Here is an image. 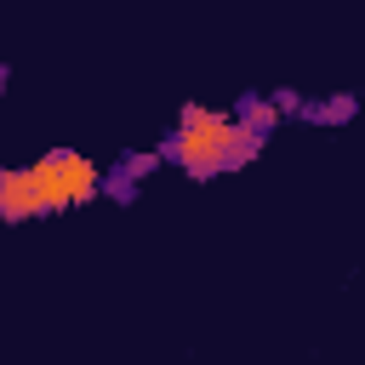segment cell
<instances>
[{
  "mask_svg": "<svg viewBox=\"0 0 365 365\" xmlns=\"http://www.w3.org/2000/svg\"><path fill=\"white\" fill-rule=\"evenodd\" d=\"M34 217H46L34 171L29 165H0V222H34Z\"/></svg>",
  "mask_w": 365,
  "mask_h": 365,
  "instance_id": "3957f363",
  "label": "cell"
},
{
  "mask_svg": "<svg viewBox=\"0 0 365 365\" xmlns=\"http://www.w3.org/2000/svg\"><path fill=\"white\" fill-rule=\"evenodd\" d=\"M29 171H34V182H40L46 217H51V211H74V205H91V200L103 194V171H97L86 154H74V148H51V154H40Z\"/></svg>",
  "mask_w": 365,
  "mask_h": 365,
  "instance_id": "7a4b0ae2",
  "label": "cell"
},
{
  "mask_svg": "<svg viewBox=\"0 0 365 365\" xmlns=\"http://www.w3.org/2000/svg\"><path fill=\"white\" fill-rule=\"evenodd\" d=\"M160 165H165V160H160V148H131V154L120 160V171H125L131 182H143V177H154Z\"/></svg>",
  "mask_w": 365,
  "mask_h": 365,
  "instance_id": "52a82bcc",
  "label": "cell"
},
{
  "mask_svg": "<svg viewBox=\"0 0 365 365\" xmlns=\"http://www.w3.org/2000/svg\"><path fill=\"white\" fill-rule=\"evenodd\" d=\"M6 80H11V68H6V63H0V91H6Z\"/></svg>",
  "mask_w": 365,
  "mask_h": 365,
  "instance_id": "30bf717a",
  "label": "cell"
},
{
  "mask_svg": "<svg viewBox=\"0 0 365 365\" xmlns=\"http://www.w3.org/2000/svg\"><path fill=\"white\" fill-rule=\"evenodd\" d=\"M257 154H262V137H257L251 125L234 120V125H228V154H222V165H228V171H245Z\"/></svg>",
  "mask_w": 365,
  "mask_h": 365,
  "instance_id": "8992f818",
  "label": "cell"
},
{
  "mask_svg": "<svg viewBox=\"0 0 365 365\" xmlns=\"http://www.w3.org/2000/svg\"><path fill=\"white\" fill-rule=\"evenodd\" d=\"M354 114H359V97H354V91H336V97L302 103V120H314V125H348Z\"/></svg>",
  "mask_w": 365,
  "mask_h": 365,
  "instance_id": "5b68a950",
  "label": "cell"
},
{
  "mask_svg": "<svg viewBox=\"0 0 365 365\" xmlns=\"http://www.w3.org/2000/svg\"><path fill=\"white\" fill-rule=\"evenodd\" d=\"M274 108H279V120H285V114H302V97H297V91H274Z\"/></svg>",
  "mask_w": 365,
  "mask_h": 365,
  "instance_id": "9c48e42d",
  "label": "cell"
},
{
  "mask_svg": "<svg viewBox=\"0 0 365 365\" xmlns=\"http://www.w3.org/2000/svg\"><path fill=\"white\" fill-rule=\"evenodd\" d=\"M234 120H240V125H251L262 143L279 131V108H274V97H257V91H245V97L234 103Z\"/></svg>",
  "mask_w": 365,
  "mask_h": 365,
  "instance_id": "277c9868",
  "label": "cell"
},
{
  "mask_svg": "<svg viewBox=\"0 0 365 365\" xmlns=\"http://www.w3.org/2000/svg\"><path fill=\"white\" fill-rule=\"evenodd\" d=\"M228 125H234V114L205 108V103H182L177 131L160 137V160H165V165H182L194 182H211V177L228 171V165H222V154H228Z\"/></svg>",
  "mask_w": 365,
  "mask_h": 365,
  "instance_id": "6da1fadb",
  "label": "cell"
},
{
  "mask_svg": "<svg viewBox=\"0 0 365 365\" xmlns=\"http://www.w3.org/2000/svg\"><path fill=\"white\" fill-rule=\"evenodd\" d=\"M103 194H108L114 205H131V200H137V182H131L125 171H103Z\"/></svg>",
  "mask_w": 365,
  "mask_h": 365,
  "instance_id": "ba28073f",
  "label": "cell"
}]
</instances>
